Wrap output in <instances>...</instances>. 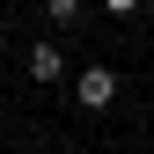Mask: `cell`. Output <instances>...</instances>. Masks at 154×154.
I'll list each match as a JSON object with an SVG mask.
<instances>
[{
    "instance_id": "6da1fadb",
    "label": "cell",
    "mask_w": 154,
    "mask_h": 154,
    "mask_svg": "<svg viewBox=\"0 0 154 154\" xmlns=\"http://www.w3.org/2000/svg\"><path fill=\"white\" fill-rule=\"evenodd\" d=\"M73 103H81V110H110V103H118V73H110V66H81V73H73Z\"/></svg>"
},
{
    "instance_id": "7a4b0ae2",
    "label": "cell",
    "mask_w": 154,
    "mask_h": 154,
    "mask_svg": "<svg viewBox=\"0 0 154 154\" xmlns=\"http://www.w3.org/2000/svg\"><path fill=\"white\" fill-rule=\"evenodd\" d=\"M29 81H66V51L51 44V37H44V44H29Z\"/></svg>"
},
{
    "instance_id": "3957f363",
    "label": "cell",
    "mask_w": 154,
    "mask_h": 154,
    "mask_svg": "<svg viewBox=\"0 0 154 154\" xmlns=\"http://www.w3.org/2000/svg\"><path fill=\"white\" fill-rule=\"evenodd\" d=\"M81 8H88V0H44V15H51V22H73Z\"/></svg>"
},
{
    "instance_id": "277c9868",
    "label": "cell",
    "mask_w": 154,
    "mask_h": 154,
    "mask_svg": "<svg viewBox=\"0 0 154 154\" xmlns=\"http://www.w3.org/2000/svg\"><path fill=\"white\" fill-rule=\"evenodd\" d=\"M103 8H110V15H118V22H125V15H140V8H147V0H103Z\"/></svg>"
}]
</instances>
